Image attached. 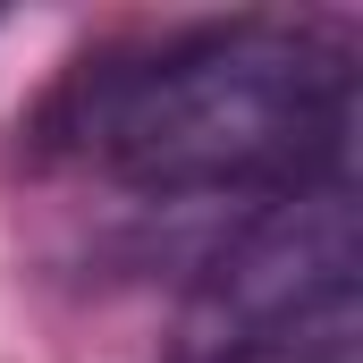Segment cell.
I'll return each instance as SVG.
<instances>
[{"label":"cell","mask_w":363,"mask_h":363,"mask_svg":"<svg viewBox=\"0 0 363 363\" xmlns=\"http://www.w3.org/2000/svg\"><path fill=\"white\" fill-rule=\"evenodd\" d=\"M68 144L161 203H279L347 186L355 68L296 26H203L68 93Z\"/></svg>","instance_id":"obj_1"},{"label":"cell","mask_w":363,"mask_h":363,"mask_svg":"<svg viewBox=\"0 0 363 363\" xmlns=\"http://www.w3.org/2000/svg\"><path fill=\"white\" fill-rule=\"evenodd\" d=\"M186 363L220 355H355V203L347 186H304L228 220V237L194 262Z\"/></svg>","instance_id":"obj_2"}]
</instances>
